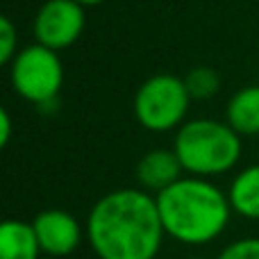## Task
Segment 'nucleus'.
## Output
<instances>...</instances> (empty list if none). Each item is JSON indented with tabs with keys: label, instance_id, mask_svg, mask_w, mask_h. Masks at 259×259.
Here are the masks:
<instances>
[{
	"label": "nucleus",
	"instance_id": "1",
	"mask_svg": "<svg viewBox=\"0 0 259 259\" xmlns=\"http://www.w3.org/2000/svg\"><path fill=\"white\" fill-rule=\"evenodd\" d=\"M84 230L98 259H155L166 237L157 198L141 187L105 193Z\"/></svg>",
	"mask_w": 259,
	"mask_h": 259
},
{
	"label": "nucleus",
	"instance_id": "15",
	"mask_svg": "<svg viewBox=\"0 0 259 259\" xmlns=\"http://www.w3.org/2000/svg\"><path fill=\"white\" fill-rule=\"evenodd\" d=\"M12 116H9V109H0V146H9V139H12Z\"/></svg>",
	"mask_w": 259,
	"mask_h": 259
},
{
	"label": "nucleus",
	"instance_id": "14",
	"mask_svg": "<svg viewBox=\"0 0 259 259\" xmlns=\"http://www.w3.org/2000/svg\"><path fill=\"white\" fill-rule=\"evenodd\" d=\"M219 259H259V237H243L228 243Z\"/></svg>",
	"mask_w": 259,
	"mask_h": 259
},
{
	"label": "nucleus",
	"instance_id": "10",
	"mask_svg": "<svg viewBox=\"0 0 259 259\" xmlns=\"http://www.w3.org/2000/svg\"><path fill=\"white\" fill-rule=\"evenodd\" d=\"M228 123L241 137L259 134V84L243 87L228 103Z\"/></svg>",
	"mask_w": 259,
	"mask_h": 259
},
{
	"label": "nucleus",
	"instance_id": "16",
	"mask_svg": "<svg viewBox=\"0 0 259 259\" xmlns=\"http://www.w3.org/2000/svg\"><path fill=\"white\" fill-rule=\"evenodd\" d=\"M75 3H80L82 7H96V5L105 3V0H75Z\"/></svg>",
	"mask_w": 259,
	"mask_h": 259
},
{
	"label": "nucleus",
	"instance_id": "5",
	"mask_svg": "<svg viewBox=\"0 0 259 259\" xmlns=\"http://www.w3.org/2000/svg\"><path fill=\"white\" fill-rule=\"evenodd\" d=\"M9 80L23 100L39 107H57V94L64 84V64L57 50L32 44L18 50L9 64Z\"/></svg>",
	"mask_w": 259,
	"mask_h": 259
},
{
	"label": "nucleus",
	"instance_id": "8",
	"mask_svg": "<svg viewBox=\"0 0 259 259\" xmlns=\"http://www.w3.org/2000/svg\"><path fill=\"white\" fill-rule=\"evenodd\" d=\"M182 173H184L182 161L175 155V150H164V148L146 152L137 164L139 187L155 193H161L170 184L178 182L180 178H184Z\"/></svg>",
	"mask_w": 259,
	"mask_h": 259
},
{
	"label": "nucleus",
	"instance_id": "4",
	"mask_svg": "<svg viewBox=\"0 0 259 259\" xmlns=\"http://www.w3.org/2000/svg\"><path fill=\"white\" fill-rule=\"evenodd\" d=\"M191 96L184 77L173 73H157L148 77L134 96V116L139 125L150 132H168L184 125Z\"/></svg>",
	"mask_w": 259,
	"mask_h": 259
},
{
	"label": "nucleus",
	"instance_id": "7",
	"mask_svg": "<svg viewBox=\"0 0 259 259\" xmlns=\"http://www.w3.org/2000/svg\"><path fill=\"white\" fill-rule=\"evenodd\" d=\"M32 228L39 239L41 252L50 257L73 255L80 248L82 239L87 237V230H82L75 216L64 209H46L36 214Z\"/></svg>",
	"mask_w": 259,
	"mask_h": 259
},
{
	"label": "nucleus",
	"instance_id": "2",
	"mask_svg": "<svg viewBox=\"0 0 259 259\" xmlns=\"http://www.w3.org/2000/svg\"><path fill=\"white\" fill-rule=\"evenodd\" d=\"M157 209L166 237L184 246H207L225 232L232 216L228 193L207 178H180L157 193Z\"/></svg>",
	"mask_w": 259,
	"mask_h": 259
},
{
	"label": "nucleus",
	"instance_id": "3",
	"mask_svg": "<svg viewBox=\"0 0 259 259\" xmlns=\"http://www.w3.org/2000/svg\"><path fill=\"white\" fill-rule=\"evenodd\" d=\"M184 173L214 178L230 173L241 159V134L230 123L214 118H193L178 127L173 141Z\"/></svg>",
	"mask_w": 259,
	"mask_h": 259
},
{
	"label": "nucleus",
	"instance_id": "13",
	"mask_svg": "<svg viewBox=\"0 0 259 259\" xmlns=\"http://www.w3.org/2000/svg\"><path fill=\"white\" fill-rule=\"evenodd\" d=\"M18 53V30L14 27L12 18H0V64H12Z\"/></svg>",
	"mask_w": 259,
	"mask_h": 259
},
{
	"label": "nucleus",
	"instance_id": "6",
	"mask_svg": "<svg viewBox=\"0 0 259 259\" xmlns=\"http://www.w3.org/2000/svg\"><path fill=\"white\" fill-rule=\"evenodd\" d=\"M84 7L75 0H46L34 16L36 44L64 50L80 39L84 30Z\"/></svg>",
	"mask_w": 259,
	"mask_h": 259
},
{
	"label": "nucleus",
	"instance_id": "11",
	"mask_svg": "<svg viewBox=\"0 0 259 259\" xmlns=\"http://www.w3.org/2000/svg\"><path fill=\"white\" fill-rule=\"evenodd\" d=\"M230 205L239 216L259 221V164L248 166L230 184Z\"/></svg>",
	"mask_w": 259,
	"mask_h": 259
},
{
	"label": "nucleus",
	"instance_id": "12",
	"mask_svg": "<svg viewBox=\"0 0 259 259\" xmlns=\"http://www.w3.org/2000/svg\"><path fill=\"white\" fill-rule=\"evenodd\" d=\"M191 100H209L221 89V75L209 66H196L184 75Z\"/></svg>",
	"mask_w": 259,
	"mask_h": 259
},
{
	"label": "nucleus",
	"instance_id": "9",
	"mask_svg": "<svg viewBox=\"0 0 259 259\" xmlns=\"http://www.w3.org/2000/svg\"><path fill=\"white\" fill-rule=\"evenodd\" d=\"M41 246L32 223L5 221L0 225V259H39Z\"/></svg>",
	"mask_w": 259,
	"mask_h": 259
},
{
	"label": "nucleus",
	"instance_id": "17",
	"mask_svg": "<svg viewBox=\"0 0 259 259\" xmlns=\"http://www.w3.org/2000/svg\"><path fill=\"white\" fill-rule=\"evenodd\" d=\"M191 259H205V257H191Z\"/></svg>",
	"mask_w": 259,
	"mask_h": 259
}]
</instances>
